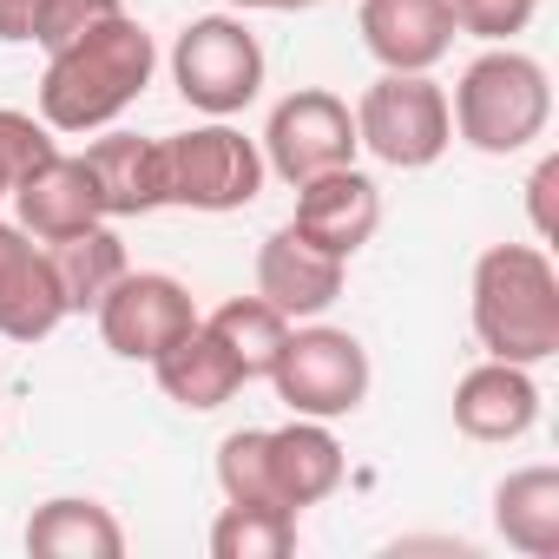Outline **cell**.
<instances>
[{
	"mask_svg": "<svg viewBox=\"0 0 559 559\" xmlns=\"http://www.w3.org/2000/svg\"><path fill=\"white\" fill-rule=\"evenodd\" d=\"M158 73V40L145 34V21H132L126 8L93 21L86 34H73L67 47L47 53L40 73V119L60 139H93L106 126L126 119V106H139V93Z\"/></svg>",
	"mask_w": 559,
	"mask_h": 559,
	"instance_id": "cell-1",
	"label": "cell"
},
{
	"mask_svg": "<svg viewBox=\"0 0 559 559\" xmlns=\"http://www.w3.org/2000/svg\"><path fill=\"white\" fill-rule=\"evenodd\" d=\"M467 323L480 356L539 369L559 356V270L546 243H487L467 276Z\"/></svg>",
	"mask_w": 559,
	"mask_h": 559,
	"instance_id": "cell-2",
	"label": "cell"
},
{
	"mask_svg": "<svg viewBox=\"0 0 559 559\" xmlns=\"http://www.w3.org/2000/svg\"><path fill=\"white\" fill-rule=\"evenodd\" d=\"M343 474V441L330 435V421L310 415H290L284 428H237L217 441V487L237 507H290L304 520V507H323Z\"/></svg>",
	"mask_w": 559,
	"mask_h": 559,
	"instance_id": "cell-3",
	"label": "cell"
},
{
	"mask_svg": "<svg viewBox=\"0 0 559 559\" xmlns=\"http://www.w3.org/2000/svg\"><path fill=\"white\" fill-rule=\"evenodd\" d=\"M448 119H454V139L467 152H480V158H520L552 126V80L513 40L507 47H480L461 67L454 93H448Z\"/></svg>",
	"mask_w": 559,
	"mask_h": 559,
	"instance_id": "cell-4",
	"label": "cell"
},
{
	"mask_svg": "<svg viewBox=\"0 0 559 559\" xmlns=\"http://www.w3.org/2000/svg\"><path fill=\"white\" fill-rule=\"evenodd\" d=\"M263 382L276 389V402L290 415L343 421L369 402L376 369H369V349H362L356 330H336V323L310 317V323H290V336H284V349H276Z\"/></svg>",
	"mask_w": 559,
	"mask_h": 559,
	"instance_id": "cell-5",
	"label": "cell"
},
{
	"mask_svg": "<svg viewBox=\"0 0 559 559\" xmlns=\"http://www.w3.org/2000/svg\"><path fill=\"white\" fill-rule=\"evenodd\" d=\"M349 112H356V145L389 171H428L454 145L448 86L435 73H382L376 86H362Z\"/></svg>",
	"mask_w": 559,
	"mask_h": 559,
	"instance_id": "cell-6",
	"label": "cell"
},
{
	"mask_svg": "<svg viewBox=\"0 0 559 559\" xmlns=\"http://www.w3.org/2000/svg\"><path fill=\"white\" fill-rule=\"evenodd\" d=\"M165 211H243L263 198V152L257 139H243L230 119H204L191 132H165Z\"/></svg>",
	"mask_w": 559,
	"mask_h": 559,
	"instance_id": "cell-7",
	"label": "cell"
},
{
	"mask_svg": "<svg viewBox=\"0 0 559 559\" xmlns=\"http://www.w3.org/2000/svg\"><path fill=\"white\" fill-rule=\"evenodd\" d=\"M171 86L191 112L204 119H237L257 93H263V47L243 27V14H198L178 27L171 53Z\"/></svg>",
	"mask_w": 559,
	"mask_h": 559,
	"instance_id": "cell-8",
	"label": "cell"
},
{
	"mask_svg": "<svg viewBox=\"0 0 559 559\" xmlns=\"http://www.w3.org/2000/svg\"><path fill=\"white\" fill-rule=\"evenodd\" d=\"M257 152H263V171L284 178V185H304L317 171L356 165V152H362L356 145V112L330 86H297V93H284L270 106Z\"/></svg>",
	"mask_w": 559,
	"mask_h": 559,
	"instance_id": "cell-9",
	"label": "cell"
},
{
	"mask_svg": "<svg viewBox=\"0 0 559 559\" xmlns=\"http://www.w3.org/2000/svg\"><path fill=\"white\" fill-rule=\"evenodd\" d=\"M93 323H99V343L119 362H145L152 369L178 336L198 330V304H191V290L171 270H126L119 284L99 297Z\"/></svg>",
	"mask_w": 559,
	"mask_h": 559,
	"instance_id": "cell-10",
	"label": "cell"
},
{
	"mask_svg": "<svg viewBox=\"0 0 559 559\" xmlns=\"http://www.w3.org/2000/svg\"><path fill=\"white\" fill-rule=\"evenodd\" d=\"M297 191V211H290V230H304L317 250L330 257H356L369 250V237L382 230V185L362 171V165H336V171H317Z\"/></svg>",
	"mask_w": 559,
	"mask_h": 559,
	"instance_id": "cell-11",
	"label": "cell"
},
{
	"mask_svg": "<svg viewBox=\"0 0 559 559\" xmlns=\"http://www.w3.org/2000/svg\"><path fill=\"white\" fill-rule=\"evenodd\" d=\"M349 284V263L317 250L304 230L290 224H276L263 243H257V297L270 310H284L290 323H310V317H330L336 297Z\"/></svg>",
	"mask_w": 559,
	"mask_h": 559,
	"instance_id": "cell-12",
	"label": "cell"
},
{
	"mask_svg": "<svg viewBox=\"0 0 559 559\" xmlns=\"http://www.w3.org/2000/svg\"><path fill=\"white\" fill-rule=\"evenodd\" d=\"M356 34L382 73H435L454 53V14L448 0H362Z\"/></svg>",
	"mask_w": 559,
	"mask_h": 559,
	"instance_id": "cell-13",
	"label": "cell"
},
{
	"mask_svg": "<svg viewBox=\"0 0 559 559\" xmlns=\"http://www.w3.org/2000/svg\"><path fill=\"white\" fill-rule=\"evenodd\" d=\"M8 204H14V224H21L34 243H60V237L93 230V224H112L106 204H99V185H93V171H86L80 152H53V158H40V165L14 185Z\"/></svg>",
	"mask_w": 559,
	"mask_h": 559,
	"instance_id": "cell-14",
	"label": "cell"
},
{
	"mask_svg": "<svg viewBox=\"0 0 559 559\" xmlns=\"http://www.w3.org/2000/svg\"><path fill=\"white\" fill-rule=\"evenodd\" d=\"M539 421V382L533 369L520 362H474L461 382H454V428L467 441H487V448H513L526 441Z\"/></svg>",
	"mask_w": 559,
	"mask_h": 559,
	"instance_id": "cell-15",
	"label": "cell"
},
{
	"mask_svg": "<svg viewBox=\"0 0 559 559\" xmlns=\"http://www.w3.org/2000/svg\"><path fill=\"white\" fill-rule=\"evenodd\" d=\"M67 323L60 284H53V263L47 243H34L21 224L0 217V336L8 343H47Z\"/></svg>",
	"mask_w": 559,
	"mask_h": 559,
	"instance_id": "cell-16",
	"label": "cell"
},
{
	"mask_svg": "<svg viewBox=\"0 0 559 559\" xmlns=\"http://www.w3.org/2000/svg\"><path fill=\"white\" fill-rule=\"evenodd\" d=\"M86 171H93V185H99V204H106V217L119 224V217H152V211H165V145L158 139H139V132H99L86 152Z\"/></svg>",
	"mask_w": 559,
	"mask_h": 559,
	"instance_id": "cell-17",
	"label": "cell"
},
{
	"mask_svg": "<svg viewBox=\"0 0 559 559\" xmlns=\"http://www.w3.org/2000/svg\"><path fill=\"white\" fill-rule=\"evenodd\" d=\"M152 382H158V395L178 402L185 415H211V408H224V402L243 389V369H237V356H230V349L204 330V317H198V330L178 336V343L152 362Z\"/></svg>",
	"mask_w": 559,
	"mask_h": 559,
	"instance_id": "cell-18",
	"label": "cell"
},
{
	"mask_svg": "<svg viewBox=\"0 0 559 559\" xmlns=\"http://www.w3.org/2000/svg\"><path fill=\"white\" fill-rule=\"evenodd\" d=\"M493 533L526 559H559V467L533 461L493 487Z\"/></svg>",
	"mask_w": 559,
	"mask_h": 559,
	"instance_id": "cell-19",
	"label": "cell"
},
{
	"mask_svg": "<svg viewBox=\"0 0 559 559\" xmlns=\"http://www.w3.org/2000/svg\"><path fill=\"white\" fill-rule=\"evenodd\" d=\"M27 552H40V559H119L126 552V526L99 500L53 493L27 520Z\"/></svg>",
	"mask_w": 559,
	"mask_h": 559,
	"instance_id": "cell-20",
	"label": "cell"
},
{
	"mask_svg": "<svg viewBox=\"0 0 559 559\" xmlns=\"http://www.w3.org/2000/svg\"><path fill=\"white\" fill-rule=\"evenodd\" d=\"M47 263H53V284H60L67 317H93L99 297L132 270V263H126V243H119L112 224H93V230H80V237L47 243Z\"/></svg>",
	"mask_w": 559,
	"mask_h": 559,
	"instance_id": "cell-21",
	"label": "cell"
},
{
	"mask_svg": "<svg viewBox=\"0 0 559 559\" xmlns=\"http://www.w3.org/2000/svg\"><path fill=\"white\" fill-rule=\"evenodd\" d=\"M204 330L237 356L243 382H263V376H270V362H276V349H284V336H290V317H284V310H270V304L250 290V297L217 304V310L204 317Z\"/></svg>",
	"mask_w": 559,
	"mask_h": 559,
	"instance_id": "cell-22",
	"label": "cell"
},
{
	"mask_svg": "<svg viewBox=\"0 0 559 559\" xmlns=\"http://www.w3.org/2000/svg\"><path fill=\"white\" fill-rule=\"evenodd\" d=\"M297 552V513L290 507H237L224 500L211 520V559H290Z\"/></svg>",
	"mask_w": 559,
	"mask_h": 559,
	"instance_id": "cell-23",
	"label": "cell"
},
{
	"mask_svg": "<svg viewBox=\"0 0 559 559\" xmlns=\"http://www.w3.org/2000/svg\"><path fill=\"white\" fill-rule=\"evenodd\" d=\"M60 152V132L40 119V112H21V106H0V204L14 198V185Z\"/></svg>",
	"mask_w": 559,
	"mask_h": 559,
	"instance_id": "cell-24",
	"label": "cell"
},
{
	"mask_svg": "<svg viewBox=\"0 0 559 559\" xmlns=\"http://www.w3.org/2000/svg\"><path fill=\"white\" fill-rule=\"evenodd\" d=\"M448 14H454V27L474 34L480 47H507L513 34L533 27L539 0H448Z\"/></svg>",
	"mask_w": 559,
	"mask_h": 559,
	"instance_id": "cell-25",
	"label": "cell"
},
{
	"mask_svg": "<svg viewBox=\"0 0 559 559\" xmlns=\"http://www.w3.org/2000/svg\"><path fill=\"white\" fill-rule=\"evenodd\" d=\"M552 191H559V152H546L526 178V217H533V243H552Z\"/></svg>",
	"mask_w": 559,
	"mask_h": 559,
	"instance_id": "cell-26",
	"label": "cell"
},
{
	"mask_svg": "<svg viewBox=\"0 0 559 559\" xmlns=\"http://www.w3.org/2000/svg\"><path fill=\"white\" fill-rule=\"evenodd\" d=\"M53 0H0V47H34Z\"/></svg>",
	"mask_w": 559,
	"mask_h": 559,
	"instance_id": "cell-27",
	"label": "cell"
},
{
	"mask_svg": "<svg viewBox=\"0 0 559 559\" xmlns=\"http://www.w3.org/2000/svg\"><path fill=\"white\" fill-rule=\"evenodd\" d=\"M230 14H310V8H323V0H224Z\"/></svg>",
	"mask_w": 559,
	"mask_h": 559,
	"instance_id": "cell-28",
	"label": "cell"
}]
</instances>
